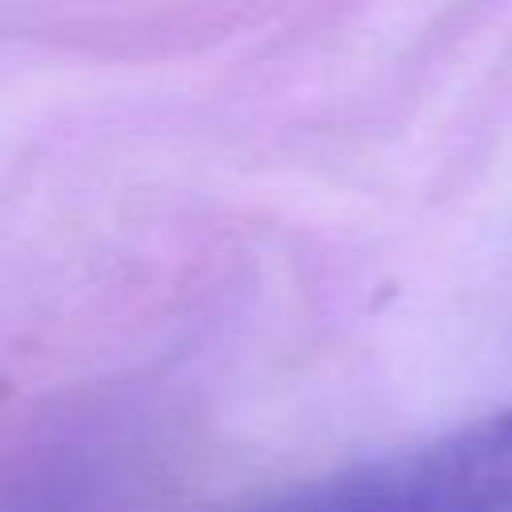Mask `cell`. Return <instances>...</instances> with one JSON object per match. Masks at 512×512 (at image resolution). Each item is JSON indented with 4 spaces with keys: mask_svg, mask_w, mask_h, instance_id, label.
I'll return each mask as SVG.
<instances>
[{
    "mask_svg": "<svg viewBox=\"0 0 512 512\" xmlns=\"http://www.w3.org/2000/svg\"><path fill=\"white\" fill-rule=\"evenodd\" d=\"M252 512H512V408L352 464Z\"/></svg>",
    "mask_w": 512,
    "mask_h": 512,
    "instance_id": "cell-1",
    "label": "cell"
}]
</instances>
